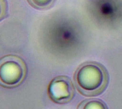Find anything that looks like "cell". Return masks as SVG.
<instances>
[{
    "label": "cell",
    "mask_w": 122,
    "mask_h": 109,
    "mask_svg": "<svg viewBox=\"0 0 122 109\" xmlns=\"http://www.w3.org/2000/svg\"><path fill=\"white\" fill-rule=\"evenodd\" d=\"M77 90L85 96H97L107 89L109 76L107 69L96 61L81 64L74 75Z\"/></svg>",
    "instance_id": "1"
},
{
    "label": "cell",
    "mask_w": 122,
    "mask_h": 109,
    "mask_svg": "<svg viewBox=\"0 0 122 109\" xmlns=\"http://www.w3.org/2000/svg\"><path fill=\"white\" fill-rule=\"evenodd\" d=\"M27 68L24 61L18 56L8 55L0 59V85L15 88L25 79Z\"/></svg>",
    "instance_id": "2"
},
{
    "label": "cell",
    "mask_w": 122,
    "mask_h": 109,
    "mask_svg": "<svg viewBox=\"0 0 122 109\" xmlns=\"http://www.w3.org/2000/svg\"><path fill=\"white\" fill-rule=\"evenodd\" d=\"M49 98L55 103L66 104L74 96V87L71 79L67 76H57L49 84L48 88Z\"/></svg>",
    "instance_id": "3"
},
{
    "label": "cell",
    "mask_w": 122,
    "mask_h": 109,
    "mask_svg": "<svg viewBox=\"0 0 122 109\" xmlns=\"http://www.w3.org/2000/svg\"><path fill=\"white\" fill-rule=\"evenodd\" d=\"M77 109H108L106 104L99 99H87L82 101Z\"/></svg>",
    "instance_id": "4"
},
{
    "label": "cell",
    "mask_w": 122,
    "mask_h": 109,
    "mask_svg": "<svg viewBox=\"0 0 122 109\" xmlns=\"http://www.w3.org/2000/svg\"><path fill=\"white\" fill-rule=\"evenodd\" d=\"M29 4L36 9H48L51 8L55 0H27Z\"/></svg>",
    "instance_id": "5"
},
{
    "label": "cell",
    "mask_w": 122,
    "mask_h": 109,
    "mask_svg": "<svg viewBox=\"0 0 122 109\" xmlns=\"http://www.w3.org/2000/svg\"><path fill=\"white\" fill-rule=\"evenodd\" d=\"M7 2L6 0H0V21L6 16Z\"/></svg>",
    "instance_id": "6"
}]
</instances>
